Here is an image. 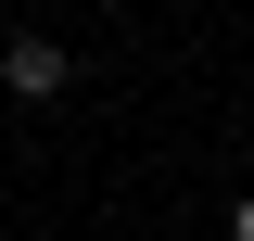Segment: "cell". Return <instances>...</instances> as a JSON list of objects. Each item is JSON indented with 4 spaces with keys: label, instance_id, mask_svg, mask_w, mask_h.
<instances>
[{
    "label": "cell",
    "instance_id": "1",
    "mask_svg": "<svg viewBox=\"0 0 254 241\" xmlns=\"http://www.w3.org/2000/svg\"><path fill=\"white\" fill-rule=\"evenodd\" d=\"M0 89L13 102H64L76 89V51H64V38H13V51H0Z\"/></svg>",
    "mask_w": 254,
    "mask_h": 241
},
{
    "label": "cell",
    "instance_id": "2",
    "mask_svg": "<svg viewBox=\"0 0 254 241\" xmlns=\"http://www.w3.org/2000/svg\"><path fill=\"white\" fill-rule=\"evenodd\" d=\"M229 241H254V190H242V203H229Z\"/></svg>",
    "mask_w": 254,
    "mask_h": 241
}]
</instances>
